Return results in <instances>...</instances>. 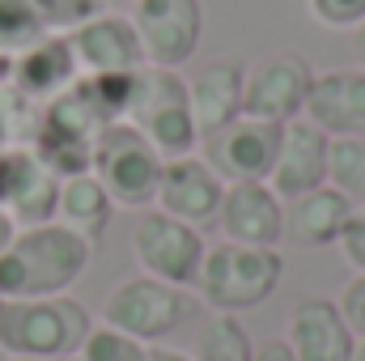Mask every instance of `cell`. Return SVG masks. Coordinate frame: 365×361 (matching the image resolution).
<instances>
[{"instance_id": "6da1fadb", "label": "cell", "mask_w": 365, "mask_h": 361, "mask_svg": "<svg viewBox=\"0 0 365 361\" xmlns=\"http://www.w3.org/2000/svg\"><path fill=\"white\" fill-rule=\"evenodd\" d=\"M93 243L60 221L21 225L0 251V298H60L90 268Z\"/></svg>"}, {"instance_id": "7a4b0ae2", "label": "cell", "mask_w": 365, "mask_h": 361, "mask_svg": "<svg viewBox=\"0 0 365 361\" xmlns=\"http://www.w3.org/2000/svg\"><path fill=\"white\" fill-rule=\"evenodd\" d=\"M90 327V310L68 293L0 298V353L4 357H77Z\"/></svg>"}, {"instance_id": "3957f363", "label": "cell", "mask_w": 365, "mask_h": 361, "mask_svg": "<svg viewBox=\"0 0 365 361\" xmlns=\"http://www.w3.org/2000/svg\"><path fill=\"white\" fill-rule=\"evenodd\" d=\"M284 276V255L276 247H242V243H217L204 251L200 264V298L212 306V315H242L264 306Z\"/></svg>"}, {"instance_id": "277c9868", "label": "cell", "mask_w": 365, "mask_h": 361, "mask_svg": "<svg viewBox=\"0 0 365 361\" xmlns=\"http://www.w3.org/2000/svg\"><path fill=\"white\" fill-rule=\"evenodd\" d=\"M162 158H187L200 145L195 132V115H191V93L179 68H140L136 73V90H132V106L128 119Z\"/></svg>"}, {"instance_id": "5b68a950", "label": "cell", "mask_w": 365, "mask_h": 361, "mask_svg": "<svg viewBox=\"0 0 365 361\" xmlns=\"http://www.w3.org/2000/svg\"><path fill=\"white\" fill-rule=\"evenodd\" d=\"M162 166H166V158L132 123H106L93 136L90 175L123 208H149L153 204L158 183H162Z\"/></svg>"}, {"instance_id": "8992f818", "label": "cell", "mask_w": 365, "mask_h": 361, "mask_svg": "<svg viewBox=\"0 0 365 361\" xmlns=\"http://www.w3.org/2000/svg\"><path fill=\"white\" fill-rule=\"evenodd\" d=\"M195 310V302L187 298V289L179 285H166L158 276H128L119 280L106 302H102V323L140 340V345H158L166 340L175 327L187 323V315Z\"/></svg>"}, {"instance_id": "52a82bcc", "label": "cell", "mask_w": 365, "mask_h": 361, "mask_svg": "<svg viewBox=\"0 0 365 361\" xmlns=\"http://www.w3.org/2000/svg\"><path fill=\"white\" fill-rule=\"evenodd\" d=\"M204 230L187 225L179 217H166L162 208H145L132 225V255L145 276H158L166 285H195L204 264Z\"/></svg>"}, {"instance_id": "ba28073f", "label": "cell", "mask_w": 365, "mask_h": 361, "mask_svg": "<svg viewBox=\"0 0 365 361\" xmlns=\"http://www.w3.org/2000/svg\"><path fill=\"white\" fill-rule=\"evenodd\" d=\"M132 30L149 68H182L204 34L200 0H132Z\"/></svg>"}, {"instance_id": "9c48e42d", "label": "cell", "mask_w": 365, "mask_h": 361, "mask_svg": "<svg viewBox=\"0 0 365 361\" xmlns=\"http://www.w3.org/2000/svg\"><path fill=\"white\" fill-rule=\"evenodd\" d=\"M314 86V68L297 51H272L255 64H247V90H242V115L289 123L302 119L306 98Z\"/></svg>"}, {"instance_id": "30bf717a", "label": "cell", "mask_w": 365, "mask_h": 361, "mask_svg": "<svg viewBox=\"0 0 365 361\" xmlns=\"http://www.w3.org/2000/svg\"><path fill=\"white\" fill-rule=\"evenodd\" d=\"M280 132L284 123L238 115L230 128L204 141V162L221 183H268L280 153Z\"/></svg>"}, {"instance_id": "8fae6325", "label": "cell", "mask_w": 365, "mask_h": 361, "mask_svg": "<svg viewBox=\"0 0 365 361\" xmlns=\"http://www.w3.org/2000/svg\"><path fill=\"white\" fill-rule=\"evenodd\" d=\"M221 195H225V183L212 175V166L204 158L187 153V158H166L153 204L166 217H179L195 230H208V225H217Z\"/></svg>"}, {"instance_id": "7c38bea8", "label": "cell", "mask_w": 365, "mask_h": 361, "mask_svg": "<svg viewBox=\"0 0 365 361\" xmlns=\"http://www.w3.org/2000/svg\"><path fill=\"white\" fill-rule=\"evenodd\" d=\"M284 345L293 349L297 361H349L353 345H357V332L349 327V319H344L336 298H319L314 293V298H302L289 310Z\"/></svg>"}, {"instance_id": "4fadbf2b", "label": "cell", "mask_w": 365, "mask_h": 361, "mask_svg": "<svg viewBox=\"0 0 365 361\" xmlns=\"http://www.w3.org/2000/svg\"><path fill=\"white\" fill-rule=\"evenodd\" d=\"M217 230L225 234V243L280 247V238H284V200L268 183H225Z\"/></svg>"}, {"instance_id": "5bb4252c", "label": "cell", "mask_w": 365, "mask_h": 361, "mask_svg": "<svg viewBox=\"0 0 365 361\" xmlns=\"http://www.w3.org/2000/svg\"><path fill=\"white\" fill-rule=\"evenodd\" d=\"M327 153H331V136L323 128H314L306 115L289 119L280 132V153H276L268 187L280 200H297V195L323 187L327 183Z\"/></svg>"}, {"instance_id": "9a60e30c", "label": "cell", "mask_w": 365, "mask_h": 361, "mask_svg": "<svg viewBox=\"0 0 365 361\" xmlns=\"http://www.w3.org/2000/svg\"><path fill=\"white\" fill-rule=\"evenodd\" d=\"M73 56L81 64V77H98V73H140L145 68V51L140 39L132 30V17L119 13H98L90 21H81L73 34Z\"/></svg>"}, {"instance_id": "2e32d148", "label": "cell", "mask_w": 365, "mask_h": 361, "mask_svg": "<svg viewBox=\"0 0 365 361\" xmlns=\"http://www.w3.org/2000/svg\"><path fill=\"white\" fill-rule=\"evenodd\" d=\"M242 90H247V64L238 56H217V60L200 64L195 81H187L200 141L217 136L221 128H230L242 115Z\"/></svg>"}, {"instance_id": "e0dca14e", "label": "cell", "mask_w": 365, "mask_h": 361, "mask_svg": "<svg viewBox=\"0 0 365 361\" xmlns=\"http://www.w3.org/2000/svg\"><path fill=\"white\" fill-rule=\"evenodd\" d=\"M302 115L327 136H365V68L314 73Z\"/></svg>"}, {"instance_id": "ac0fdd59", "label": "cell", "mask_w": 365, "mask_h": 361, "mask_svg": "<svg viewBox=\"0 0 365 361\" xmlns=\"http://www.w3.org/2000/svg\"><path fill=\"white\" fill-rule=\"evenodd\" d=\"M81 77V64L73 56L68 34H43L38 43H30L21 56H13V90L30 98L34 106L60 98L73 81Z\"/></svg>"}, {"instance_id": "d6986e66", "label": "cell", "mask_w": 365, "mask_h": 361, "mask_svg": "<svg viewBox=\"0 0 365 361\" xmlns=\"http://www.w3.org/2000/svg\"><path fill=\"white\" fill-rule=\"evenodd\" d=\"M60 175H51L30 145H17L13 149V175L4 187V208L9 217L21 225H47L56 221V204H60Z\"/></svg>"}, {"instance_id": "ffe728a7", "label": "cell", "mask_w": 365, "mask_h": 361, "mask_svg": "<svg viewBox=\"0 0 365 361\" xmlns=\"http://www.w3.org/2000/svg\"><path fill=\"white\" fill-rule=\"evenodd\" d=\"M353 200H344L336 187H314L297 200H284V238H293L297 247H331L340 243L349 217H353Z\"/></svg>"}, {"instance_id": "44dd1931", "label": "cell", "mask_w": 365, "mask_h": 361, "mask_svg": "<svg viewBox=\"0 0 365 361\" xmlns=\"http://www.w3.org/2000/svg\"><path fill=\"white\" fill-rule=\"evenodd\" d=\"M110 217H115V200L106 195V187L93 179L90 171L60 183V204H56V221L60 225H68L86 243H98L106 234Z\"/></svg>"}, {"instance_id": "7402d4cb", "label": "cell", "mask_w": 365, "mask_h": 361, "mask_svg": "<svg viewBox=\"0 0 365 361\" xmlns=\"http://www.w3.org/2000/svg\"><path fill=\"white\" fill-rule=\"evenodd\" d=\"M251 353H255V345H251L247 327L238 323V315H208L195 336L191 361H251Z\"/></svg>"}, {"instance_id": "603a6c76", "label": "cell", "mask_w": 365, "mask_h": 361, "mask_svg": "<svg viewBox=\"0 0 365 361\" xmlns=\"http://www.w3.org/2000/svg\"><path fill=\"white\" fill-rule=\"evenodd\" d=\"M327 187L365 208V136H331L327 153Z\"/></svg>"}, {"instance_id": "cb8c5ba5", "label": "cell", "mask_w": 365, "mask_h": 361, "mask_svg": "<svg viewBox=\"0 0 365 361\" xmlns=\"http://www.w3.org/2000/svg\"><path fill=\"white\" fill-rule=\"evenodd\" d=\"M47 30H43L38 13L30 9V0H0V51L4 56H21Z\"/></svg>"}, {"instance_id": "d4e9b609", "label": "cell", "mask_w": 365, "mask_h": 361, "mask_svg": "<svg viewBox=\"0 0 365 361\" xmlns=\"http://www.w3.org/2000/svg\"><path fill=\"white\" fill-rule=\"evenodd\" d=\"M77 361H149V345H140V340L106 327V323H98V327H90Z\"/></svg>"}, {"instance_id": "484cf974", "label": "cell", "mask_w": 365, "mask_h": 361, "mask_svg": "<svg viewBox=\"0 0 365 361\" xmlns=\"http://www.w3.org/2000/svg\"><path fill=\"white\" fill-rule=\"evenodd\" d=\"M30 9L38 13L47 34H73L81 21L98 17L106 4L102 0H30Z\"/></svg>"}, {"instance_id": "4316f807", "label": "cell", "mask_w": 365, "mask_h": 361, "mask_svg": "<svg viewBox=\"0 0 365 361\" xmlns=\"http://www.w3.org/2000/svg\"><path fill=\"white\" fill-rule=\"evenodd\" d=\"M306 9L327 30H353L365 17V0H306Z\"/></svg>"}, {"instance_id": "83f0119b", "label": "cell", "mask_w": 365, "mask_h": 361, "mask_svg": "<svg viewBox=\"0 0 365 361\" xmlns=\"http://www.w3.org/2000/svg\"><path fill=\"white\" fill-rule=\"evenodd\" d=\"M336 247L344 251V260L353 268L365 272V208H353V217H349V225H344V234H340Z\"/></svg>"}, {"instance_id": "f1b7e54d", "label": "cell", "mask_w": 365, "mask_h": 361, "mask_svg": "<svg viewBox=\"0 0 365 361\" xmlns=\"http://www.w3.org/2000/svg\"><path fill=\"white\" fill-rule=\"evenodd\" d=\"M340 310H344V319H349V327L365 336V272H357L349 285H344V293H340Z\"/></svg>"}, {"instance_id": "f546056e", "label": "cell", "mask_w": 365, "mask_h": 361, "mask_svg": "<svg viewBox=\"0 0 365 361\" xmlns=\"http://www.w3.org/2000/svg\"><path fill=\"white\" fill-rule=\"evenodd\" d=\"M251 361H297V357H293V349L284 345V336H276V340H264V345H255Z\"/></svg>"}, {"instance_id": "4dcf8cb0", "label": "cell", "mask_w": 365, "mask_h": 361, "mask_svg": "<svg viewBox=\"0 0 365 361\" xmlns=\"http://www.w3.org/2000/svg\"><path fill=\"white\" fill-rule=\"evenodd\" d=\"M13 234H17V221H13V217H9V208L0 204V251L13 243Z\"/></svg>"}, {"instance_id": "1f68e13d", "label": "cell", "mask_w": 365, "mask_h": 361, "mask_svg": "<svg viewBox=\"0 0 365 361\" xmlns=\"http://www.w3.org/2000/svg\"><path fill=\"white\" fill-rule=\"evenodd\" d=\"M353 56H357V64L365 68V17L353 26Z\"/></svg>"}, {"instance_id": "d6a6232c", "label": "cell", "mask_w": 365, "mask_h": 361, "mask_svg": "<svg viewBox=\"0 0 365 361\" xmlns=\"http://www.w3.org/2000/svg\"><path fill=\"white\" fill-rule=\"evenodd\" d=\"M149 361H191V357L179 353V349H149Z\"/></svg>"}, {"instance_id": "836d02e7", "label": "cell", "mask_w": 365, "mask_h": 361, "mask_svg": "<svg viewBox=\"0 0 365 361\" xmlns=\"http://www.w3.org/2000/svg\"><path fill=\"white\" fill-rule=\"evenodd\" d=\"M9 81H13V56L0 51V86H9Z\"/></svg>"}, {"instance_id": "e575fe53", "label": "cell", "mask_w": 365, "mask_h": 361, "mask_svg": "<svg viewBox=\"0 0 365 361\" xmlns=\"http://www.w3.org/2000/svg\"><path fill=\"white\" fill-rule=\"evenodd\" d=\"M349 361H365V336H357V345H353V357Z\"/></svg>"}, {"instance_id": "d590c367", "label": "cell", "mask_w": 365, "mask_h": 361, "mask_svg": "<svg viewBox=\"0 0 365 361\" xmlns=\"http://www.w3.org/2000/svg\"><path fill=\"white\" fill-rule=\"evenodd\" d=\"M9 361H77V357H9Z\"/></svg>"}, {"instance_id": "8d00e7d4", "label": "cell", "mask_w": 365, "mask_h": 361, "mask_svg": "<svg viewBox=\"0 0 365 361\" xmlns=\"http://www.w3.org/2000/svg\"><path fill=\"white\" fill-rule=\"evenodd\" d=\"M0 145H9V132H4V119H0Z\"/></svg>"}]
</instances>
